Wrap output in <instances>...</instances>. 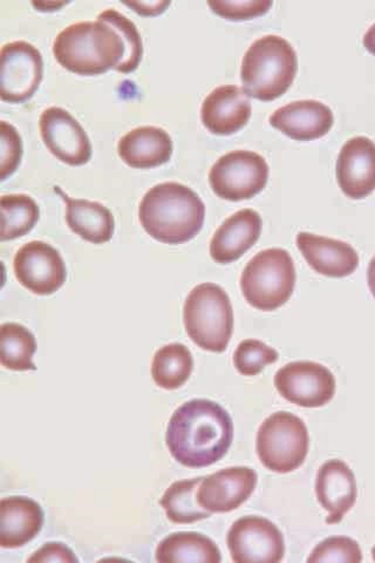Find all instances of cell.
I'll return each instance as SVG.
<instances>
[{"label":"cell","instance_id":"obj_28","mask_svg":"<svg viewBox=\"0 0 375 563\" xmlns=\"http://www.w3.org/2000/svg\"><path fill=\"white\" fill-rule=\"evenodd\" d=\"M0 211H2L0 240L3 242L29 234L41 217L38 205L25 194H10L2 197Z\"/></svg>","mask_w":375,"mask_h":563},{"label":"cell","instance_id":"obj_5","mask_svg":"<svg viewBox=\"0 0 375 563\" xmlns=\"http://www.w3.org/2000/svg\"><path fill=\"white\" fill-rule=\"evenodd\" d=\"M184 321L196 345L217 354L224 352L234 331V311L225 290L213 284L195 287L186 299Z\"/></svg>","mask_w":375,"mask_h":563},{"label":"cell","instance_id":"obj_7","mask_svg":"<svg viewBox=\"0 0 375 563\" xmlns=\"http://www.w3.org/2000/svg\"><path fill=\"white\" fill-rule=\"evenodd\" d=\"M310 438L306 422L289 412H276L266 418L257 433L260 461L276 473H290L307 460Z\"/></svg>","mask_w":375,"mask_h":563},{"label":"cell","instance_id":"obj_32","mask_svg":"<svg viewBox=\"0 0 375 563\" xmlns=\"http://www.w3.org/2000/svg\"><path fill=\"white\" fill-rule=\"evenodd\" d=\"M210 9L229 21H246L263 15L273 7L272 0H210Z\"/></svg>","mask_w":375,"mask_h":563},{"label":"cell","instance_id":"obj_2","mask_svg":"<svg viewBox=\"0 0 375 563\" xmlns=\"http://www.w3.org/2000/svg\"><path fill=\"white\" fill-rule=\"evenodd\" d=\"M206 206L189 187L177 183L151 188L139 207V220L156 241L183 244L201 232Z\"/></svg>","mask_w":375,"mask_h":563},{"label":"cell","instance_id":"obj_26","mask_svg":"<svg viewBox=\"0 0 375 563\" xmlns=\"http://www.w3.org/2000/svg\"><path fill=\"white\" fill-rule=\"evenodd\" d=\"M203 478L174 483L161 499L167 518L174 523H194L210 518L199 503L198 490Z\"/></svg>","mask_w":375,"mask_h":563},{"label":"cell","instance_id":"obj_4","mask_svg":"<svg viewBox=\"0 0 375 563\" xmlns=\"http://www.w3.org/2000/svg\"><path fill=\"white\" fill-rule=\"evenodd\" d=\"M297 69V52L291 43L280 35H264L243 57V91L257 100L273 101L289 90Z\"/></svg>","mask_w":375,"mask_h":563},{"label":"cell","instance_id":"obj_19","mask_svg":"<svg viewBox=\"0 0 375 563\" xmlns=\"http://www.w3.org/2000/svg\"><path fill=\"white\" fill-rule=\"evenodd\" d=\"M333 122V112L329 106L312 99L282 106L271 117L273 128L299 141L323 137L332 129Z\"/></svg>","mask_w":375,"mask_h":563},{"label":"cell","instance_id":"obj_35","mask_svg":"<svg viewBox=\"0 0 375 563\" xmlns=\"http://www.w3.org/2000/svg\"><path fill=\"white\" fill-rule=\"evenodd\" d=\"M123 4L142 15H156L163 13L170 2H124Z\"/></svg>","mask_w":375,"mask_h":563},{"label":"cell","instance_id":"obj_22","mask_svg":"<svg viewBox=\"0 0 375 563\" xmlns=\"http://www.w3.org/2000/svg\"><path fill=\"white\" fill-rule=\"evenodd\" d=\"M118 152L121 161L132 168H155L170 161L173 141L164 129L139 128L120 139Z\"/></svg>","mask_w":375,"mask_h":563},{"label":"cell","instance_id":"obj_18","mask_svg":"<svg viewBox=\"0 0 375 563\" xmlns=\"http://www.w3.org/2000/svg\"><path fill=\"white\" fill-rule=\"evenodd\" d=\"M297 245L309 266L320 275L343 278L360 266V255L348 242L301 232Z\"/></svg>","mask_w":375,"mask_h":563},{"label":"cell","instance_id":"obj_23","mask_svg":"<svg viewBox=\"0 0 375 563\" xmlns=\"http://www.w3.org/2000/svg\"><path fill=\"white\" fill-rule=\"evenodd\" d=\"M55 190L66 202V221L70 231L95 244L112 240L115 220L110 209L99 202L70 199L59 187H55Z\"/></svg>","mask_w":375,"mask_h":563},{"label":"cell","instance_id":"obj_33","mask_svg":"<svg viewBox=\"0 0 375 563\" xmlns=\"http://www.w3.org/2000/svg\"><path fill=\"white\" fill-rule=\"evenodd\" d=\"M0 143H2V155H0V179L3 181L12 175L20 166L23 155L22 137L16 130L7 121L0 122Z\"/></svg>","mask_w":375,"mask_h":563},{"label":"cell","instance_id":"obj_13","mask_svg":"<svg viewBox=\"0 0 375 563\" xmlns=\"http://www.w3.org/2000/svg\"><path fill=\"white\" fill-rule=\"evenodd\" d=\"M40 128L45 146L62 163L77 167L91 161V141L80 123L66 110H45L40 119Z\"/></svg>","mask_w":375,"mask_h":563},{"label":"cell","instance_id":"obj_3","mask_svg":"<svg viewBox=\"0 0 375 563\" xmlns=\"http://www.w3.org/2000/svg\"><path fill=\"white\" fill-rule=\"evenodd\" d=\"M126 47L120 34L102 22H81L67 26L53 43V55L69 73L99 76L115 69Z\"/></svg>","mask_w":375,"mask_h":563},{"label":"cell","instance_id":"obj_25","mask_svg":"<svg viewBox=\"0 0 375 563\" xmlns=\"http://www.w3.org/2000/svg\"><path fill=\"white\" fill-rule=\"evenodd\" d=\"M194 360L189 349L180 343L161 347L153 361L152 376L165 390L180 389L191 376Z\"/></svg>","mask_w":375,"mask_h":563},{"label":"cell","instance_id":"obj_21","mask_svg":"<svg viewBox=\"0 0 375 563\" xmlns=\"http://www.w3.org/2000/svg\"><path fill=\"white\" fill-rule=\"evenodd\" d=\"M44 526L41 505L25 497L5 498L0 503V545L20 549L37 537Z\"/></svg>","mask_w":375,"mask_h":563},{"label":"cell","instance_id":"obj_30","mask_svg":"<svg viewBox=\"0 0 375 563\" xmlns=\"http://www.w3.org/2000/svg\"><path fill=\"white\" fill-rule=\"evenodd\" d=\"M278 352L257 340L243 341L236 349L234 364L238 372L247 377L260 375L266 365L278 361Z\"/></svg>","mask_w":375,"mask_h":563},{"label":"cell","instance_id":"obj_31","mask_svg":"<svg viewBox=\"0 0 375 563\" xmlns=\"http://www.w3.org/2000/svg\"><path fill=\"white\" fill-rule=\"evenodd\" d=\"M363 561L361 545L348 537H333L321 541L312 551L309 563H360Z\"/></svg>","mask_w":375,"mask_h":563},{"label":"cell","instance_id":"obj_6","mask_svg":"<svg viewBox=\"0 0 375 563\" xmlns=\"http://www.w3.org/2000/svg\"><path fill=\"white\" fill-rule=\"evenodd\" d=\"M296 280L291 255L282 249H271L258 253L246 264L241 289L250 306L261 311H275L288 303Z\"/></svg>","mask_w":375,"mask_h":563},{"label":"cell","instance_id":"obj_29","mask_svg":"<svg viewBox=\"0 0 375 563\" xmlns=\"http://www.w3.org/2000/svg\"><path fill=\"white\" fill-rule=\"evenodd\" d=\"M98 21L112 26L122 38L126 53L115 70L120 74H132L139 67L142 55H144V45H142L141 35L133 22L126 15L115 10H106L98 15Z\"/></svg>","mask_w":375,"mask_h":563},{"label":"cell","instance_id":"obj_11","mask_svg":"<svg viewBox=\"0 0 375 563\" xmlns=\"http://www.w3.org/2000/svg\"><path fill=\"white\" fill-rule=\"evenodd\" d=\"M228 549L235 563H278L285 554L283 533L271 520L244 517L231 526Z\"/></svg>","mask_w":375,"mask_h":563},{"label":"cell","instance_id":"obj_37","mask_svg":"<svg viewBox=\"0 0 375 563\" xmlns=\"http://www.w3.org/2000/svg\"><path fill=\"white\" fill-rule=\"evenodd\" d=\"M367 284H368V288L371 290V294L373 295V297L375 299V255H374V257L371 260V262L368 264Z\"/></svg>","mask_w":375,"mask_h":563},{"label":"cell","instance_id":"obj_8","mask_svg":"<svg viewBox=\"0 0 375 563\" xmlns=\"http://www.w3.org/2000/svg\"><path fill=\"white\" fill-rule=\"evenodd\" d=\"M269 180L265 158L250 151L230 152L219 158L209 173L213 192L223 200L239 202L257 196Z\"/></svg>","mask_w":375,"mask_h":563},{"label":"cell","instance_id":"obj_15","mask_svg":"<svg viewBox=\"0 0 375 563\" xmlns=\"http://www.w3.org/2000/svg\"><path fill=\"white\" fill-rule=\"evenodd\" d=\"M337 181L345 196L363 200L375 190V143L367 136L346 141L338 155Z\"/></svg>","mask_w":375,"mask_h":563},{"label":"cell","instance_id":"obj_10","mask_svg":"<svg viewBox=\"0 0 375 563\" xmlns=\"http://www.w3.org/2000/svg\"><path fill=\"white\" fill-rule=\"evenodd\" d=\"M279 395L300 408L326 407L335 395V378L330 369L316 362H293L275 376Z\"/></svg>","mask_w":375,"mask_h":563},{"label":"cell","instance_id":"obj_27","mask_svg":"<svg viewBox=\"0 0 375 563\" xmlns=\"http://www.w3.org/2000/svg\"><path fill=\"white\" fill-rule=\"evenodd\" d=\"M37 343L33 333L16 323L0 327V363L13 372H34L33 355Z\"/></svg>","mask_w":375,"mask_h":563},{"label":"cell","instance_id":"obj_14","mask_svg":"<svg viewBox=\"0 0 375 563\" xmlns=\"http://www.w3.org/2000/svg\"><path fill=\"white\" fill-rule=\"evenodd\" d=\"M257 482V473L253 468L229 467L203 478L198 499L210 514H228L252 497Z\"/></svg>","mask_w":375,"mask_h":563},{"label":"cell","instance_id":"obj_12","mask_svg":"<svg viewBox=\"0 0 375 563\" xmlns=\"http://www.w3.org/2000/svg\"><path fill=\"white\" fill-rule=\"evenodd\" d=\"M13 271L20 284L35 295H52L66 280L60 253L43 241L26 243L14 256Z\"/></svg>","mask_w":375,"mask_h":563},{"label":"cell","instance_id":"obj_36","mask_svg":"<svg viewBox=\"0 0 375 563\" xmlns=\"http://www.w3.org/2000/svg\"><path fill=\"white\" fill-rule=\"evenodd\" d=\"M364 45L375 56V23L365 33Z\"/></svg>","mask_w":375,"mask_h":563},{"label":"cell","instance_id":"obj_1","mask_svg":"<svg viewBox=\"0 0 375 563\" xmlns=\"http://www.w3.org/2000/svg\"><path fill=\"white\" fill-rule=\"evenodd\" d=\"M234 439V424L220 404L192 399L178 408L167 429V446L177 463L190 468L217 464Z\"/></svg>","mask_w":375,"mask_h":563},{"label":"cell","instance_id":"obj_24","mask_svg":"<svg viewBox=\"0 0 375 563\" xmlns=\"http://www.w3.org/2000/svg\"><path fill=\"white\" fill-rule=\"evenodd\" d=\"M221 552L216 542L200 533H175L161 541L156 549L159 563H220Z\"/></svg>","mask_w":375,"mask_h":563},{"label":"cell","instance_id":"obj_38","mask_svg":"<svg viewBox=\"0 0 375 563\" xmlns=\"http://www.w3.org/2000/svg\"><path fill=\"white\" fill-rule=\"evenodd\" d=\"M372 556H373V560H374V562H375V545H374V548H373V550H372Z\"/></svg>","mask_w":375,"mask_h":563},{"label":"cell","instance_id":"obj_17","mask_svg":"<svg viewBox=\"0 0 375 563\" xmlns=\"http://www.w3.org/2000/svg\"><path fill=\"white\" fill-rule=\"evenodd\" d=\"M316 495L321 507L329 512L327 523L342 522L359 498L353 471L342 461H329L318 471Z\"/></svg>","mask_w":375,"mask_h":563},{"label":"cell","instance_id":"obj_16","mask_svg":"<svg viewBox=\"0 0 375 563\" xmlns=\"http://www.w3.org/2000/svg\"><path fill=\"white\" fill-rule=\"evenodd\" d=\"M253 106L243 88L234 85L216 88L203 101L201 119L212 134L231 135L252 118Z\"/></svg>","mask_w":375,"mask_h":563},{"label":"cell","instance_id":"obj_9","mask_svg":"<svg viewBox=\"0 0 375 563\" xmlns=\"http://www.w3.org/2000/svg\"><path fill=\"white\" fill-rule=\"evenodd\" d=\"M44 76L41 51L27 42H13L0 51V99L21 103L37 92Z\"/></svg>","mask_w":375,"mask_h":563},{"label":"cell","instance_id":"obj_20","mask_svg":"<svg viewBox=\"0 0 375 563\" xmlns=\"http://www.w3.org/2000/svg\"><path fill=\"white\" fill-rule=\"evenodd\" d=\"M262 218L254 209H242L227 219L210 242V255L220 264L240 260L261 238Z\"/></svg>","mask_w":375,"mask_h":563},{"label":"cell","instance_id":"obj_34","mask_svg":"<svg viewBox=\"0 0 375 563\" xmlns=\"http://www.w3.org/2000/svg\"><path fill=\"white\" fill-rule=\"evenodd\" d=\"M30 563L66 562L75 563L78 559L64 543L49 542L40 551L35 552L29 560Z\"/></svg>","mask_w":375,"mask_h":563}]
</instances>
